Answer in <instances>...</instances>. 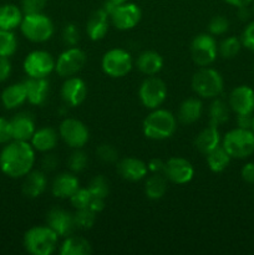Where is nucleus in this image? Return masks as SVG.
<instances>
[{"label":"nucleus","mask_w":254,"mask_h":255,"mask_svg":"<svg viewBox=\"0 0 254 255\" xmlns=\"http://www.w3.org/2000/svg\"><path fill=\"white\" fill-rule=\"evenodd\" d=\"M35 163V149L29 141L12 139L0 152V169L10 178H24Z\"/></svg>","instance_id":"nucleus-1"},{"label":"nucleus","mask_w":254,"mask_h":255,"mask_svg":"<svg viewBox=\"0 0 254 255\" xmlns=\"http://www.w3.org/2000/svg\"><path fill=\"white\" fill-rule=\"evenodd\" d=\"M142 129L147 138L163 141L174 134L177 129V119L171 111L158 107L147 115L142 124Z\"/></svg>","instance_id":"nucleus-2"},{"label":"nucleus","mask_w":254,"mask_h":255,"mask_svg":"<svg viewBox=\"0 0 254 255\" xmlns=\"http://www.w3.org/2000/svg\"><path fill=\"white\" fill-rule=\"evenodd\" d=\"M60 237L49 226H36L24 234V248L32 255H51L57 249Z\"/></svg>","instance_id":"nucleus-3"},{"label":"nucleus","mask_w":254,"mask_h":255,"mask_svg":"<svg viewBox=\"0 0 254 255\" xmlns=\"http://www.w3.org/2000/svg\"><path fill=\"white\" fill-rule=\"evenodd\" d=\"M192 90L201 99L213 100L223 92L224 80L221 72L209 66L199 67L192 76Z\"/></svg>","instance_id":"nucleus-4"},{"label":"nucleus","mask_w":254,"mask_h":255,"mask_svg":"<svg viewBox=\"0 0 254 255\" xmlns=\"http://www.w3.org/2000/svg\"><path fill=\"white\" fill-rule=\"evenodd\" d=\"M222 146L232 158H247L254 153V132L241 127L231 129L222 138Z\"/></svg>","instance_id":"nucleus-5"},{"label":"nucleus","mask_w":254,"mask_h":255,"mask_svg":"<svg viewBox=\"0 0 254 255\" xmlns=\"http://www.w3.org/2000/svg\"><path fill=\"white\" fill-rule=\"evenodd\" d=\"M102 7L109 12L110 21L112 22V25L122 31L133 29L142 17L141 9L134 2L126 1L122 4H114L107 0Z\"/></svg>","instance_id":"nucleus-6"},{"label":"nucleus","mask_w":254,"mask_h":255,"mask_svg":"<svg viewBox=\"0 0 254 255\" xmlns=\"http://www.w3.org/2000/svg\"><path fill=\"white\" fill-rule=\"evenodd\" d=\"M20 30L27 40L32 42H45L54 35L52 20L44 12L24 14Z\"/></svg>","instance_id":"nucleus-7"},{"label":"nucleus","mask_w":254,"mask_h":255,"mask_svg":"<svg viewBox=\"0 0 254 255\" xmlns=\"http://www.w3.org/2000/svg\"><path fill=\"white\" fill-rule=\"evenodd\" d=\"M218 56V44L213 35L202 32L191 42V57L199 67L209 66Z\"/></svg>","instance_id":"nucleus-8"},{"label":"nucleus","mask_w":254,"mask_h":255,"mask_svg":"<svg viewBox=\"0 0 254 255\" xmlns=\"http://www.w3.org/2000/svg\"><path fill=\"white\" fill-rule=\"evenodd\" d=\"M133 66L131 54L124 49H111L102 56V71L110 77L120 79L128 74Z\"/></svg>","instance_id":"nucleus-9"},{"label":"nucleus","mask_w":254,"mask_h":255,"mask_svg":"<svg viewBox=\"0 0 254 255\" xmlns=\"http://www.w3.org/2000/svg\"><path fill=\"white\" fill-rule=\"evenodd\" d=\"M138 97L146 109H158L167 99L166 84L157 76H147L139 86Z\"/></svg>","instance_id":"nucleus-10"},{"label":"nucleus","mask_w":254,"mask_h":255,"mask_svg":"<svg viewBox=\"0 0 254 255\" xmlns=\"http://www.w3.org/2000/svg\"><path fill=\"white\" fill-rule=\"evenodd\" d=\"M86 64V55L77 46L67 47L55 60V71L61 77H71L79 74Z\"/></svg>","instance_id":"nucleus-11"},{"label":"nucleus","mask_w":254,"mask_h":255,"mask_svg":"<svg viewBox=\"0 0 254 255\" xmlns=\"http://www.w3.org/2000/svg\"><path fill=\"white\" fill-rule=\"evenodd\" d=\"M59 136L71 148H82L89 142L90 132L86 125L76 119L67 117L60 124Z\"/></svg>","instance_id":"nucleus-12"},{"label":"nucleus","mask_w":254,"mask_h":255,"mask_svg":"<svg viewBox=\"0 0 254 255\" xmlns=\"http://www.w3.org/2000/svg\"><path fill=\"white\" fill-rule=\"evenodd\" d=\"M24 71L29 77H47L55 70V60L45 50H35L26 55Z\"/></svg>","instance_id":"nucleus-13"},{"label":"nucleus","mask_w":254,"mask_h":255,"mask_svg":"<svg viewBox=\"0 0 254 255\" xmlns=\"http://www.w3.org/2000/svg\"><path fill=\"white\" fill-rule=\"evenodd\" d=\"M46 226H49L59 237L66 238L76 229L74 213L59 207L51 208L46 214Z\"/></svg>","instance_id":"nucleus-14"},{"label":"nucleus","mask_w":254,"mask_h":255,"mask_svg":"<svg viewBox=\"0 0 254 255\" xmlns=\"http://www.w3.org/2000/svg\"><path fill=\"white\" fill-rule=\"evenodd\" d=\"M164 176L167 181L174 184H186L192 181L194 176V168L188 159L183 157H171L166 162Z\"/></svg>","instance_id":"nucleus-15"},{"label":"nucleus","mask_w":254,"mask_h":255,"mask_svg":"<svg viewBox=\"0 0 254 255\" xmlns=\"http://www.w3.org/2000/svg\"><path fill=\"white\" fill-rule=\"evenodd\" d=\"M228 104L236 115H252L254 112V90L247 85L234 87L229 94Z\"/></svg>","instance_id":"nucleus-16"},{"label":"nucleus","mask_w":254,"mask_h":255,"mask_svg":"<svg viewBox=\"0 0 254 255\" xmlns=\"http://www.w3.org/2000/svg\"><path fill=\"white\" fill-rule=\"evenodd\" d=\"M87 97V86L82 79L77 76L67 77L61 86V99L65 105L77 107L84 104Z\"/></svg>","instance_id":"nucleus-17"},{"label":"nucleus","mask_w":254,"mask_h":255,"mask_svg":"<svg viewBox=\"0 0 254 255\" xmlns=\"http://www.w3.org/2000/svg\"><path fill=\"white\" fill-rule=\"evenodd\" d=\"M117 173L121 178L128 182H138L147 177L148 167L142 159L136 157H125L117 161Z\"/></svg>","instance_id":"nucleus-18"},{"label":"nucleus","mask_w":254,"mask_h":255,"mask_svg":"<svg viewBox=\"0 0 254 255\" xmlns=\"http://www.w3.org/2000/svg\"><path fill=\"white\" fill-rule=\"evenodd\" d=\"M110 27V15L104 7L95 10L90 15L89 20L86 22V32L87 36L92 41H99L102 40L109 32Z\"/></svg>","instance_id":"nucleus-19"},{"label":"nucleus","mask_w":254,"mask_h":255,"mask_svg":"<svg viewBox=\"0 0 254 255\" xmlns=\"http://www.w3.org/2000/svg\"><path fill=\"white\" fill-rule=\"evenodd\" d=\"M24 84L30 104L41 106L46 102L50 94V82L47 77H29Z\"/></svg>","instance_id":"nucleus-20"},{"label":"nucleus","mask_w":254,"mask_h":255,"mask_svg":"<svg viewBox=\"0 0 254 255\" xmlns=\"http://www.w3.org/2000/svg\"><path fill=\"white\" fill-rule=\"evenodd\" d=\"M10 128H11L12 139L16 141H30L36 131L35 121L31 115L17 114L10 120Z\"/></svg>","instance_id":"nucleus-21"},{"label":"nucleus","mask_w":254,"mask_h":255,"mask_svg":"<svg viewBox=\"0 0 254 255\" xmlns=\"http://www.w3.org/2000/svg\"><path fill=\"white\" fill-rule=\"evenodd\" d=\"M79 187V178L74 173L65 172V173H60L59 176L55 177L51 184V192L56 198L69 199L77 191Z\"/></svg>","instance_id":"nucleus-22"},{"label":"nucleus","mask_w":254,"mask_h":255,"mask_svg":"<svg viewBox=\"0 0 254 255\" xmlns=\"http://www.w3.org/2000/svg\"><path fill=\"white\" fill-rule=\"evenodd\" d=\"M221 144L222 137L221 133H219L218 127L211 124L207 127H204V128L197 134L196 139H194V146H196V148L198 149L202 154H204V156H206L207 153H209L212 149L221 146Z\"/></svg>","instance_id":"nucleus-23"},{"label":"nucleus","mask_w":254,"mask_h":255,"mask_svg":"<svg viewBox=\"0 0 254 255\" xmlns=\"http://www.w3.org/2000/svg\"><path fill=\"white\" fill-rule=\"evenodd\" d=\"M47 188V178L46 174L42 171H30L24 177L21 191L24 196L27 198H37L41 196Z\"/></svg>","instance_id":"nucleus-24"},{"label":"nucleus","mask_w":254,"mask_h":255,"mask_svg":"<svg viewBox=\"0 0 254 255\" xmlns=\"http://www.w3.org/2000/svg\"><path fill=\"white\" fill-rule=\"evenodd\" d=\"M57 141H59V134L52 127H42L34 132L30 143L34 147L35 151L46 153L56 147Z\"/></svg>","instance_id":"nucleus-25"},{"label":"nucleus","mask_w":254,"mask_h":255,"mask_svg":"<svg viewBox=\"0 0 254 255\" xmlns=\"http://www.w3.org/2000/svg\"><path fill=\"white\" fill-rule=\"evenodd\" d=\"M203 114V104L197 97H189L186 99L178 109L177 119L183 125H192L198 121Z\"/></svg>","instance_id":"nucleus-26"},{"label":"nucleus","mask_w":254,"mask_h":255,"mask_svg":"<svg viewBox=\"0 0 254 255\" xmlns=\"http://www.w3.org/2000/svg\"><path fill=\"white\" fill-rule=\"evenodd\" d=\"M136 66L146 76H154L163 67V57L156 51H143L136 60Z\"/></svg>","instance_id":"nucleus-27"},{"label":"nucleus","mask_w":254,"mask_h":255,"mask_svg":"<svg viewBox=\"0 0 254 255\" xmlns=\"http://www.w3.org/2000/svg\"><path fill=\"white\" fill-rule=\"evenodd\" d=\"M27 101L26 87L24 82L12 84L1 92V102L6 110H14Z\"/></svg>","instance_id":"nucleus-28"},{"label":"nucleus","mask_w":254,"mask_h":255,"mask_svg":"<svg viewBox=\"0 0 254 255\" xmlns=\"http://www.w3.org/2000/svg\"><path fill=\"white\" fill-rule=\"evenodd\" d=\"M24 17L21 7L14 4H4L0 6V30L12 31L20 26Z\"/></svg>","instance_id":"nucleus-29"},{"label":"nucleus","mask_w":254,"mask_h":255,"mask_svg":"<svg viewBox=\"0 0 254 255\" xmlns=\"http://www.w3.org/2000/svg\"><path fill=\"white\" fill-rule=\"evenodd\" d=\"M91 252V244L86 238L72 234L64 239L59 249L61 255H89Z\"/></svg>","instance_id":"nucleus-30"},{"label":"nucleus","mask_w":254,"mask_h":255,"mask_svg":"<svg viewBox=\"0 0 254 255\" xmlns=\"http://www.w3.org/2000/svg\"><path fill=\"white\" fill-rule=\"evenodd\" d=\"M167 192V178L164 174L152 173L144 182V194L152 201L163 198Z\"/></svg>","instance_id":"nucleus-31"},{"label":"nucleus","mask_w":254,"mask_h":255,"mask_svg":"<svg viewBox=\"0 0 254 255\" xmlns=\"http://www.w3.org/2000/svg\"><path fill=\"white\" fill-rule=\"evenodd\" d=\"M231 111L232 110L229 107L228 102L219 99V97H216V99H213L208 110L209 124L214 125L217 127L224 125L229 120Z\"/></svg>","instance_id":"nucleus-32"},{"label":"nucleus","mask_w":254,"mask_h":255,"mask_svg":"<svg viewBox=\"0 0 254 255\" xmlns=\"http://www.w3.org/2000/svg\"><path fill=\"white\" fill-rule=\"evenodd\" d=\"M206 159L207 164H208V168L212 172H214V173H221V172H223L229 166L232 157L229 156L228 152L221 144L217 148L212 149L209 153H207Z\"/></svg>","instance_id":"nucleus-33"},{"label":"nucleus","mask_w":254,"mask_h":255,"mask_svg":"<svg viewBox=\"0 0 254 255\" xmlns=\"http://www.w3.org/2000/svg\"><path fill=\"white\" fill-rule=\"evenodd\" d=\"M242 40L237 36H228L222 40L218 44V55H221L223 59H234L241 51Z\"/></svg>","instance_id":"nucleus-34"},{"label":"nucleus","mask_w":254,"mask_h":255,"mask_svg":"<svg viewBox=\"0 0 254 255\" xmlns=\"http://www.w3.org/2000/svg\"><path fill=\"white\" fill-rule=\"evenodd\" d=\"M17 49V40L10 30H0V56L10 57Z\"/></svg>","instance_id":"nucleus-35"},{"label":"nucleus","mask_w":254,"mask_h":255,"mask_svg":"<svg viewBox=\"0 0 254 255\" xmlns=\"http://www.w3.org/2000/svg\"><path fill=\"white\" fill-rule=\"evenodd\" d=\"M96 214L97 213H95L90 208L76 209V212L74 213L76 229H82V231L91 229L96 222Z\"/></svg>","instance_id":"nucleus-36"},{"label":"nucleus","mask_w":254,"mask_h":255,"mask_svg":"<svg viewBox=\"0 0 254 255\" xmlns=\"http://www.w3.org/2000/svg\"><path fill=\"white\" fill-rule=\"evenodd\" d=\"M89 191L92 197L106 199L110 193V184L109 181L104 176H95L89 183Z\"/></svg>","instance_id":"nucleus-37"},{"label":"nucleus","mask_w":254,"mask_h":255,"mask_svg":"<svg viewBox=\"0 0 254 255\" xmlns=\"http://www.w3.org/2000/svg\"><path fill=\"white\" fill-rule=\"evenodd\" d=\"M89 163V158H87V154L84 151H81V148L75 149L71 153V156L69 157V168L72 173H80V172L84 171L87 167Z\"/></svg>","instance_id":"nucleus-38"},{"label":"nucleus","mask_w":254,"mask_h":255,"mask_svg":"<svg viewBox=\"0 0 254 255\" xmlns=\"http://www.w3.org/2000/svg\"><path fill=\"white\" fill-rule=\"evenodd\" d=\"M70 203L74 207L75 209H82V208H89L90 202L92 199V194L90 193L89 188H82L79 187L77 191L70 197Z\"/></svg>","instance_id":"nucleus-39"},{"label":"nucleus","mask_w":254,"mask_h":255,"mask_svg":"<svg viewBox=\"0 0 254 255\" xmlns=\"http://www.w3.org/2000/svg\"><path fill=\"white\" fill-rule=\"evenodd\" d=\"M229 30V20L223 15H216L208 24V32L213 36H221Z\"/></svg>","instance_id":"nucleus-40"},{"label":"nucleus","mask_w":254,"mask_h":255,"mask_svg":"<svg viewBox=\"0 0 254 255\" xmlns=\"http://www.w3.org/2000/svg\"><path fill=\"white\" fill-rule=\"evenodd\" d=\"M96 156L105 163H115L119 161V152L114 146L107 143L100 144L96 148Z\"/></svg>","instance_id":"nucleus-41"},{"label":"nucleus","mask_w":254,"mask_h":255,"mask_svg":"<svg viewBox=\"0 0 254 255\" xmlns=\"http://www.w3.org/2000/svg\"><path fill=\"white\" fill-rule=\"evenodd\" d=\"M62 41L66 46H76L80 41L79 27L75 24H66L62 29Z\"/></svg>","instance_id":"nucleus-42"},{"label":"nucleus","mask_w":254,"mask_h":255,"mask_svg":"<svg viewBox=\"0 0 254 255\" xmlns=\"http://www.w3.org/2000/svg\"><path fill=\"white\" fill-rule=\"evenodd\" d=\"M47 4V0H21V10L24 14L42 12Z\"/></svg>","instance_id":"nucleus-43"},{"label":"nucleus","mask_w":254,"mask_h":255,"mask_svg":"<svg viewBox=\"0 0 254 255\" xmlns=\"http://www.w3.org/2000/svg\"><path fill=\"white\" fill-rule=\"evenodd\" d=\"M242 44L244 47L254 52V21L249 22L242 32Z\"/></svg>","instance_id":"nucleus-44"},{"label":"nucleus","mask_w":254,"mask_h":255,"mask_svg":"<svg viewBox=\"0 0 254 255\" xmlns=\"http://www.w3.org/2000/svg\"><path fill=\"white\" fill-rule=\"evenodd\" d=\"M11 128H10V121L6 119L0 117V144L7 143L11 141Z\"/></svg>","instance_id":"nucleus-45"},{"label":"nucleus","mask_w":254,"mask_h":255,"mask_svg":"<svg viewBox=\"0 0 254 255\" xmlns=\"http://www.w3.org/2000/svg\"><path fill=\"white\" fill-rule=\"evenodd\" d=\"M11 74V62L9 61V57L0 56V82H4L9 79Z\"/></svg>","instance_id":"nucleus-46"},{"label":"nucleus","mask_w":254,"mask_h":255,"mask_svg":"<svg viewBox=\"0 0 254 255\" xmlns=\"http://www.w3.org/2000/svg\"><path fill=\"white\" fill-rule=\"evenodd\" d=\"M241 176L244 182L249 184H254V162H248L242 167Z\"/></svg>","instance_id":"nucleus-47"},{"label":"nucleus","mask_w":254,"mask_h":255,"mask_svg":"<svg viewBox=\"0 0 254 255\" xmlns=\"http://www.w3.org/2000/svg\"><path fill=\"white\" fill-rule=\"evenodd\" d=\"M41 164H42V168H44V171L51 172V171H54V169L56 168L57 164H59V159L56 158V156H55V154L46 152V154H45L44 158H42Z\"/></svg>","instance_id":"nucleus-48"},{"label":"nucleus","mask_w":254,"mask_h":255,"mask_svg":"<svg viewBox=\"0 0 254 255\" xmlns=\"http://www.w3.org/2000/svg\"><path fill=\"white\" fill-rule=\"evenodd\" d=\"M147 167H148V171L151 173H164V167H166V162L162 161L161 158H152L151 161L147 163Z\"/></svg>","instance_id":"nucleus-49"},{"label":"nucleus","mask_w":254,"mask_h":255,"mask_svg":"<svg viewBox=\"0 0 254 255\" xmlns=\"http://www.w3.org/2000/svg\"><path fill=\"white\" fill-rule=\"evenodd\" d=\"M252 121H253V114L252 115H237V127L246 129H252Z\"/></svg>","instance_id":"nucleus-50"},{"label":"nucleus","mask_w":254,"mask_h":255,"mask_svg":"<svg viewBox=\"0 0 254 255\" xmlns=\"http://www.w3.org/2000/svg\"><path fill=\"white\" fill-rule=\"evenodd\" d=\"M89 208L91 209V211H94L95 213H100V212H102L105 209V199L97 198V197H92Z\"/></svg>","instance_id":"nucleus-51"},{"label":"nucleus","mask_w":254,"mask_h":255,"mask_svg":"<svg viewBox=\"0 0 254 255\" xmlns=\"http://www.w3.org/2000/svg\"><path fill=\"white\" fill-rule=\"evenodd\" d=\"M224 1H226L227 4L232 5V6L238 9V7H242V6H249L253 0H224Z\"/></svg>","instance_id":"nucleus-52"},{"label":"nucleus","mask_w":254,"mask_h":255,"mask_svg":"<svg viewBox=\"0 0 254 255\" xmlns=\"http://www.w3.org/2000/svg\"><path fill=\"white\" fill-rule=\"evenodd\" d=\"M238 17L242 21H246L251 17V10H249L248 6H242L238 7Z\"/></svg>","instance_id":"nucleus-53"},{"label":"nucleus","mask_w":254,"mask_h":255,"mask_svg":"<svg viewBox=\"0 0 254 255\" xmlns=\"http://www.w3.org/2000/svg\"><path fill=\"white\" fill-rule=\"evenodd\" d=\"M110 1H112L114 4H122V2H126L128 0H110Z\"/></svg>","instance_id":"nucleus-54"},{"label":"nucleus","mask_w":254,"mask_h":255,"mask_svg":"<svg viewBox=\"0 0 254 255\" xmlns=\"http://www.w3.org/2000/svg\"><path fill=\"white\" fill-rule=\"evenodd\" d=\"M252 131L254 132V115H253V121H252Z\"/></svg>","instance_id":"nucleus-55"},{"label":"nucleus","mask_w":254,"mask_h":255,"mask_svg":"<svg viewBox=\"0 0 254 255\" xmlns=\"http://www.w3.org/2000/svg\"><path fill=\"white\" fill-rule=\"evenodd\" d=\"M252 10H253V12H254V0L252 1Z\"/></svg>","instance_id":"nucleus-56"},{"label":"nucleus","mask_w":254,"mask_h":255,"mask_svg":"<svg viewBox=\"0 0 254 255\" xmlns=\"http://www.w3.org/2000/svg\"><path fill=\"white\" fill-rule=\"evenodd\" d=\"M253 72H254V66H253Z\"/></svg>","instance_id":"nucleus-57"}]
</instances>
